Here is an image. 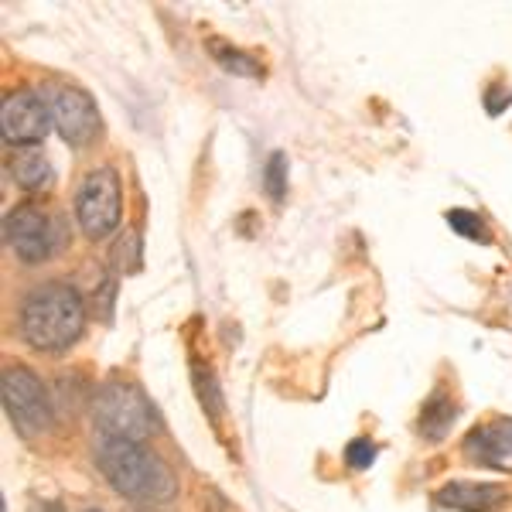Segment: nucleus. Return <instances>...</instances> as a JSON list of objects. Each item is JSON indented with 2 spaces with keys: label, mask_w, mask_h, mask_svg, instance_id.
Here are the masks:
<instances>
[{
  "label": "nucleus",
  "mask_w": 512,
  "mask_h": 512,
  "mask_svg": "<svg viewBox=\"0 0 512 512\" xmlns=\"http://www.w3.org/2000/svg\"><path fill=\"white\" fill-rule=\"evenodd\" d=\"M96 465L106 482L134 506H164L178 495V475L147 441H99Z\"/></svg>",
  "instance_id": "f257e3e1"
},
{
  "label": "nucleus",
  "mask_w": 512,
  "mask_h": 512,
  "mask_svg": "<svg viewBox=\"0 0 512 512\" xmlns=\"http://www.w3.org/2000/svg\"><path fill=\"white\" fill-rule=\"evenodd\" d=\"M86 325V304L76 287L69 284H41L21 304L18 328L24 342L38 352H62L82 335Z\"/></svg>",
  "instance_id": "f03ea898"
},
{
  "label": "nucleus",
  "mask_w": 512,
  "mask_h": 512,
  "mask_svg": "<svg viewBox=\"0 0 512 512\" xmlns=\"http://www.w3.org/2000/svg\"><path fill=\"white\" fill-rule=\"evenodd\" d=\"M96 431L106 441H147L158 431V410L130 383H106L93 396Z\"/></svg>",
  "instance_id": "7ed1b4c3"
},
{
  "label": "nucleus",
  "mask_w": 512,
  "mask_h": 512,
  "mask_svg": "<svg viewBox=\"0 0 512 512\" xmlns=\"http://www.w3.org/2000/svg\"><path fill=\"white\" fill-rule=\"evenodd\" d=\"M4 236L14 256L24 263H45V260H52L55 253H62V246H65L62 219L48 216L45 209H38V205H31V202L11 209V216L4 222Z\"/></svg>",
  "instance_id": "20e7f679"
},
{
  "label": "nucleus",
  "mask_w": 512,
  "mask_h": 512,
  "mask_svg": "<svg viewBox=\"0 0 512 512\" xmlns=\"http://www.w3.org/2000/svg\"><path fill=\"white\" fill-rule=\"evenodd\" d=\"M38 96L45 99L52 127L59 130V137L69 140L72 147L93 144V140L99 137L103 120H99L96 103L82 93V89L65 86V82H48V86L38 89Z\"/></svg>",
  "instance_id": "39448f33"
},
{
  "label": "nucleus",
  "mask_w": 512,
  "mask_h": 512,
  "mask_svg": "<svg viewBox=\"0 0 512 512\" xmlns=\"http://www.w3.org/2000/svg\"><path fill=\"white\" fill-rule=\"evenodd\" d=\"M123 198H120V178L113 168H96L93 175L79 185L76 195V219L82 233L89 239H106L120 226Z\"/></svg>",
  "instance_id": "423d86ee"
},
{
  "label": "nucleus",
  "mask_w": 512,
  "mask_h": 512,
  "mask_svg": "<svg viewBox=\"0 0 512 512\" xmlns=\"http://www.w3.org/2000/svg\"><path fill=\"white\" fill-rule=\"evenodd\" d=\"M4 407H7L11 424L18 427V434L24 437L45 434L55 420L41 379L31 373V369H21V366H11L4 373Z\"/></svg>",
  "instance_id": "0eeeda50"
},
{
  "label": "nucleus",
  "mask_w": 512,
  "mask_h": 512,
  "mask_svg": "<svg viewBox=\"0 0 512 512\" xmlns=\"http://www.w3.org/2000/svg\"><path fill=\"white\" fill-rule=\"evenodd\" d=\"M0 127H4V140L14 147H31L38 140H45L48 130H52L45 99L38 93H11L4 99Z\"/></svg>",
  "instance_id": "6e6552de"
},
{
  "label": "nucleus",
  "mask_w": 512,
  "mask_h": 512,
  "mask_svg": "<svg viewBox=\"0 0 512 512\" xmlns=\"http://www.w3.org/2000/svg\"><path fill=\"white\" fill-rule=\"evenodd\" d=\"M465 454L482 468L512 472V417H499L475 427L465 441Z\"/></svg>",
  "instance_id": "1a4fd4ad"
},
{
  "label": "nucleus",
  "mask_w": 512,
  "mask_h": 512,
  "mask_svg": "<svg viewBox=\"0 0 512 512\" xmlns=\"http://www.w3.org/2000/svg\"><path fill=\"white\" fill-rule=\"evenodd\" d=\"M437 502L458 512H495L506 502V489L489 482H448L437 492Z\"/></svg>",
  "instance_id": "9d476101"
},
{
  "label": "nucleus",
  "mask_w": 512,
  "mask_h": 512,
  "mask_svg": "<svg viewBox=\"0 0 512 512\" xmlns=\"http://www.w3.org/2000/svg\"><path fill=\"white\" fill-rule=\"evenodd\" d=\"M11 178L18 181L24 192H41V188H48V181H52V161H48L38 147H28V151H21L18 158L11 161Z\"/></svg>",
  "instance_id": "9b49d317"
},
{
  "label": "nucleus",
  "mask_w": 512,
  "mask_h": 512,
  "mask_svg": "<svg viewBox=\"0 0 512 512\" xmlns=\"http://www.w3.org/2000/svg\"><path fill=\"white\" fill-rule=\"evenodd\" d=\"M454 417H458V407H454V400H451V396H444V393H437V396H431V403L424 407V414H420L417 427H420V434H424L427 441H437V437L448 434V427H451Z\"/></svg>",
  "instance_id": "f8f14e48"
},
{
  "label": "nucleus",
  "mask_w": 512,
  "mask_h": 512,
  "mask_svg": "<svg viewBox=\"0 0 512 512\" xmlns=\"http://www.w3.org/2000/svg\"><path fill=\"white\" fill-rule=\"evenodd\" d=\"M209 48H212V55H216V62L222 65V69H229V72H236V76H263V69L256 65L253 55H246V52H239V48L233 45H219V41H209Z\"/></svg>",
  "instance_id": "ddd939ff"
},
{
  "label": "nucleus",
  "mask_w": 512,
  "mask_h": 512,
  "mask_svg": "<svg viewBox=\"0 0 512 512\" xmlns=\"http://www.w3.org/2000/svg\"><path fill=\"white\" fill-rule=\"evenodd\" d=\"M448 222H451L454 233L475 239V243H489V239H492L489 226L482 222V216H475V212H468V209H451L448 212Z\"/></svg>",
  "instance_id": "4468645a"
},
{
  "label": "nucleus",
  "mask_w": 512,
  "mask_h": 512,
  "mask_svg": "<svg viewBox=\"0 0 512 512\" xmlns=\"http://www.w3.org/2000/svg\"><path fill=\"white\" fill-rule=\"evenodd\" d=\"M284 192H287V158L284 154H274L267 164V195L284 198Z\"/></svg>",
  "instance_id": "2eb2a0df"
},
{
  "label": "nucleus",
  "mask_w": 512,
  "mask_h": 512,
  "mask_svg": "<svg viewBox=\"0 0 512 512\" xmlns=\"http://www.w3.org/2000/svg\"><path fill=\"white\" fill-rule=\"evenodd\" d=\"M345 461H349V468H355V472H362V468H369L376 461V448L366 437H359V441H352L349 448H345Z\"/></svg>",
  "instance_id": "dca6fc26"
},
{
  "label": "nucleus",
  "mask_w": 512,
  "mask_h": 512,
  "mask_svg": "<svg viewBox=\"0 0 512 512\" xmlns=\"http://www.w3.org/2000/svg\"><path fill=\"white\" fill-rule=\"evenodd\" d=\"M28 512H65L62 509V502H48V499H38V502H31Z\"/></svg>",
  "instance_id": "f3484780"
},
{
  "label": "nucleus",
  "mask_w": 512,
  "mask_h": 512,
  "mask_svg": "<svg viewBox=\"0 0 512 512\" xmlns=\"http://www.w3.org/2000/svg\"><path fill=\"white\" fill-rule=\"evenodd\" d=\"M86 512H99V509H86Z\"/></svg>",
  "instance_id": "a211bd4d"
}]
</instances>
